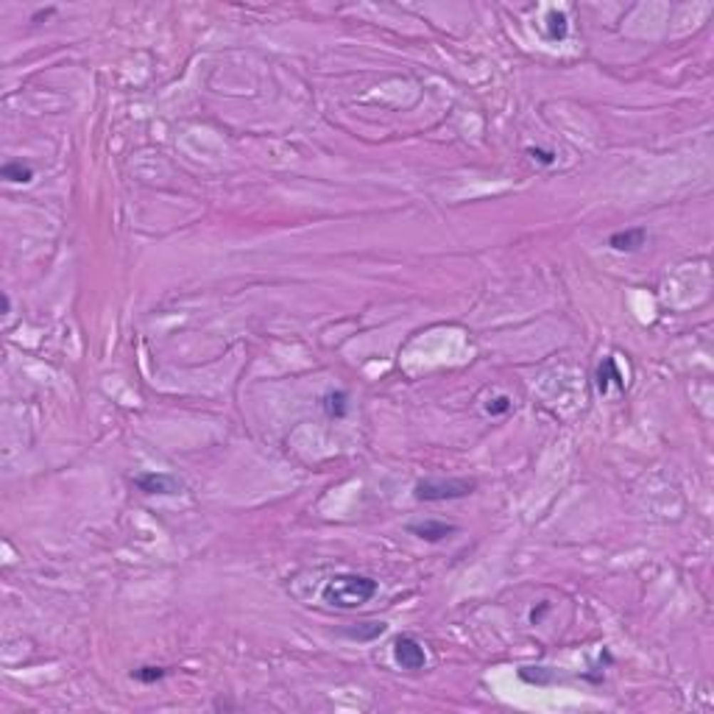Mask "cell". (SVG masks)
<instances>
[{"label": "cell", "instance_id": "obj_14", "mask_svg": "<svg viewBox=\"0 0 714 714\" xmlns=\"http://www.w3.org/2000/svg\"><path fill=\"white\" fill-rule=\"evenodd\" d=\"M536 673H530V667H522L519 670V678L522 681H527V683H547L552 678V673L547 670V667H533Z\"/></svg>", "mask_w": 714, "mask_h": 714}, {"label": "cell", "instance_id": "obj_15", "mask_svg": "<svg viewBox=\"0 0 714 714\" xmlns=\"http://www.w3.org/2000/svg\"><path fill=\"white\" fill-rule=\"evenodd\" d=\"M527 157H530V160H536V162H542V165L555 162V154H552V151H544V148H527Z\"/></svg>", "mask_w": 714, "mask_h": 714}, {"label": "cell", "instance_id": "obj_3", "mask_svg": "<svg viewBox=\"0 0 714 714\" xmlns=\"http://www.w3.org/2000/svg\"><path fill=\"white\" fill-rule=\"evenodd\" d=\"M393 658L402 670H410V673H419L427 667V653H424V645L410 636V633H402L393 639Z\"/></svg>", "mask_w": 714, "mask_h": 714}, {"label": "cell", "instance_id": "obj_1", "mask_svg": "<svg viewBox=\"0 0 714 714\" xmlns=\"http://www.w3.org/2000/svg\"><path fill=\"white\" fill-rule=\"evenodd\" d=\"M380 584L368 575H357V572H338L326 581L321 600L335 606V609H360L363 603H368L377 594Z\"/></svg>", "mask_w": 714, "mask_h": 714}, {"label": "cell", "instance_id": "obj_10", "mask_svg": "<svg viewBox=\"0 0 714 714\" xmlns=\"http://www.w3.org/2000/svg\"><path fill=\"white\" fill-rule=\"evenodd\" d=\"M386 622H360L357 628H346L343 633L349 636V639H357V642H368V639H377V636H383L386 633Z\"/></svg>", "mask_w": 714, "mask_h": 714}, {"label": "cell", "instance_id": "obj_5", "mask_svg": "<svg viewBox=\"0 0 714 714\" xmlns=\"http://www.w3.org/2000/svg\"><path fill=\"white\" fill-rule=\"evenodd\" d=\"M408 530L422 539V542H430V544H438L444 539H450L452 533H457V524H450V522H438V519H424V522H413L408 524Z\"/></svg>", "mask_w": 714, "mask_h": 714}, {"label": "cell", "instance_id": "obj_11", "mask_svg": "<svg viewBox=\"0 0 714 714\" xmlns=\"http://www.w3.org/2000/svg\"><path fill=\"white\" fill-rule=\"evenodd\" d=\"M566 33H569V20H566V14L558 11V9L547 11V39L561 42V39H566Z\"/></svg>", "mask_w": 714, "mask_h": 714}, {"label": "cell", "instance_id": "obj_6", "mask_svg": "<svg viewBox=\"0 0 714 714\" xmlns=\"http://www.w3.org/2000/svg\"><path fill=\"white\" fill-rule=\"evenodd\" d=\"M645 240H648V232L642 227L622 229V232H614V234L609 237V246H611L614 252H636V249L645 246Z\"/></svg>", "mask_w": 714, "mask_h": 714}, {"label": "cell", "instance_id": "obj_16", "mask_svg": "<svg viewBox=\"0 0 714 714\" xmlns=\"http://www.w3.org/2000/svg\"><path fill=\"white\" fill-rule=\"evenodd\" d=\"M0 304H3V313H9V310H11V299H9V293H3V296H0Z\"/></svg>", "mask_w": 714, "mask_h": 714}, {"label": "cell", "instance_id": "obj_7", "mask_svg": "<svg viewBox=\"0 0 714 714\" xmlns=\"http://www.w3.org/2000/svg\"><path fill=\"white\" fill-rule=\"evenodd\" d=\"M611 383H614L617 388H625V380H622V374H619L617 360H614V357H606V360L597 366V390L606 393Z\"/></svg>", "mask_w": 714, "mask_h": 714}, {"label": "cell", "instance_id": "obj_8", "mask_svg": "<svg viewBox=\"0 0 714 714\" xmlns=\"http://www.w3.org/2000/svg\"><path fill=\"white\" fill-rule=\"evenodd\" d=\"M0 176L6 182H14V185H29L33 179V167L29 162H23V160H11V162H6L0 167Z\"/></svg>", "mask_w": 714, "mask_h": 714}, {"label": "cell", "instance_id": "obj_2", "mask_svg": "<svg viewBox=\"0 0 714 714\" xmlns=\"http://www.w3.org/2000/svg\"><path fill=\"white\" fill-rule=\"evenodd\" d=\"M477 480L472 477H424L416 483V500L419 502H447V500H463L475 494Z\"/></svg>", "mask_w": 714, "mask_h": 714}, {"label": "cell", "instance_id": "obj_4", "mask_svg": "<svg viewBox=\"0 0 714 714\" xmlns=\"http://www.w3.org/2000/svg\"><path fill=\"white\" fill-rule=\"evenodd\" d=\"M131 483L140 488L143 494H157V497H173V494H182L185 491V483L173 475H165V472H143V475H134Z\"/></svg>", "mask_w": 714, "mask_h": 714}, {"label": "cell", "instance_id": "obj_12", "mask_svg": "<svg viewBox=\"0 0 714 714\" xmlns=\"http://www.w3.org/2000/svg\"><path fill=\"white\" fill-rule=\"evenodd\" d=\"M165 676H167V670L165 667H140V670H134L131 673V678H137V681H143V683H154V681H162Z\"/></svg>", "mask_w": 714, "mask_h": 714}, {"label": "cell", "instance_id": "obj_13", "mask_svg": "<svg viewBox=\"0 0 714 714\" xmlns=\"http://www.w3.org/2000/svg\"><path fill=\"white\" fill-rule=\"evenodd\" d=\"M514 408L511 396H497V399H488L486 402V413L488 416H505L508 410Z\"/></svg>", "mask_w": 714, "mask_h": 714}, {"label": "cell", "instance_id": "obj_9", "mask_svg": "<svg viewBox=\"0 0 714 714\" xmlns=\"http://www.w3.org/2000/svg\"><path fill=\"white\" fill-rule=\"evenodd\" d=\"M321 408L329 419H343L349 410V393L346 390H332L321 399Z\"/></svg>", "mask_w": 714, "mask_h": 714}]
</instances>
